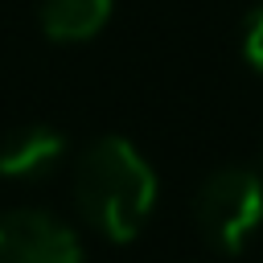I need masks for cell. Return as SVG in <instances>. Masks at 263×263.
<instances>
[{
    "instance_id": "6da1fadb",
    "label": "cell",
    "mask_w": 263,
    "mask_h": 263,
    "mask_svg": "<svg viewBox=\"0 0 263 263\" xmlns=\"http://www.w3.org/2000/svg\"><path fill=\"white\" fill-rule=\"evenodd\" d=\"M74 205L90 230L127 242L144 230L156 205V173L123 136H103L74 160Z\"/></svg>"
},
{
    "instance_id": "7a4b0ae2",
    "label": "cell",
    "mask_w": 263,
    "mask_h": 263,
    "mask_svg": "<svg viewBox=\"0 0 263 263\" xmlns=\"http://www.w3.org/2000/svg\"><path fill=\"white\" fill-rule=\"evenodd\" d=\"M193 222H197V234L234 255L247 247V238L259 230L263 222V177L259 168H247V164H222L214 168L201 189L193 193Z\"/></svg>"
},
{
    "instance_id": "3957f363",
    "label": "cell",
    "mask_w": 263,
    "mask_h": 263,
    "mask_svg": "<svg viewBox=\"0 0 263 263\" xmlns=\"http://www.w3.org/2000/svg\"><path fill=\"white\" fill-rule=\"evenodd\" d=\"M0 263H82V242L45 210H8L0 214Z\"/></svg>"
},
{
    "instance_id": "277c9868",
    "label": "cell",
    "mask_w": 263,
    "mask_h": 263,
    "mask_svg": "<svg viewBox=\"0 0 263 263\" xmlns=\"http://www.w3.org/2000/svg\"><path fill=\"white\" fill-rule=\"evenodd\" d=\"M62 156H66V136L58 127L25 123L0 140V177L33 181V177H45L49 168H58Z\"/></svg>"
},
{
    "instance_id": "5b68a950",
    "label": "cell",
    "mask_w": 263,
    "mask_h": 263,
    "mask_svg": "<svg viewBox=\"0 0 263 263\" xmlns=\"http://www.w3.org/2000/svg\"><path fill=\"white\" fill-rule=\"evenodd\" d=\"M115 0H41L37 21L53 41H90L111 21Z\"/></svg>"
},
{
    "instance_id": "8992f818",
    "label": "cell",
    "mask_w": 263,
    "mask_h": 263,
    "mask_svg": "<svg viewBox=\"0 0 263 263\" xmlns=\"http://www.w3.org/2000/svg\"><path fill=\"white\" fill-rule=\"evenodd\" d=\"M238 45H242V58H247V66L263 74V4L247 12V21H242V37H238Z\"/></svg>"
},
{
    "instance_id": "52a82bcc",
    "label": "cell",
    "mask_w": 263,
    "mask_h": 263,
    "mask_svg": "<svg viewBox=\"0 0 263 263\" xmlns=\"http://www.w3.org/2000/svg\"><path fill=\"white\" fill-rule=\"evenodd\" d=\"M259 160H263V148H259Z\"/></svg>"
}]
</instances>
